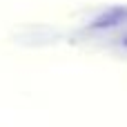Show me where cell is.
I'll use <instances>...</instances> for the list:
<instances>
[{
	"mask_svg": "<svg viewBox=\"0 0 127 127\" xmlns=\"http://www.w3.org/2000/svg\"><path fill=\"white\" fill-rule=\"evenodd\" d=\"M127 20V7H112L103 13H98L94 20H92V29H112V27H118Z\"/></svg>",
	"mask_w": 127,
	"mask_h": 127,
	"instance_id": "obj_1",
	"label": "cell"
},
{
	"mask_svg": "<svg viewBox=\"0 0 127 127\" xmlns=\"http://www.w3.org/2000/svg\"><path fill=\"white\" fill-rule=\"evenodd\" d=\"M123 45H125V47H127V36H125V38H123Z\"/></svg>",
	"mask_w": 127,
	"mask_h": 127,
	"instance_id": "obj_2",
	"label": "cell"
}]
</instances>
